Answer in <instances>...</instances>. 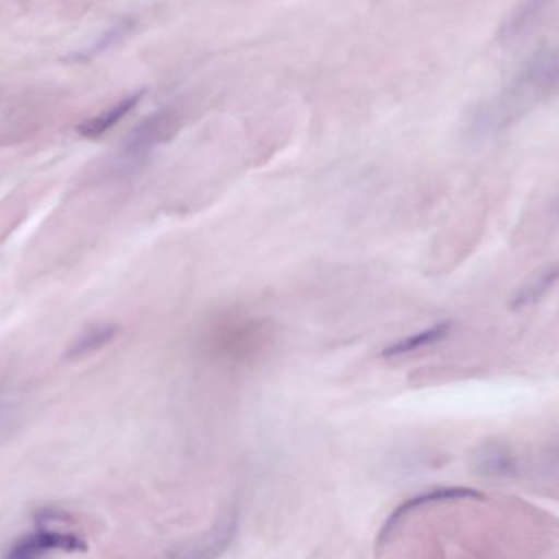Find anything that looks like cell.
Wrapping results in <instances>:
<instances>
[{
    "instance_id": "cell-9",
    "label": "cell",
    "mask_w": 559,
    "mask_h": 559,
    "mask_svg": "<svg viewBox=\"0 0 559 559\" xmlns=\"http://www.w3.org/2000/svg\"><path fill=\"white\" fill-rule=\"evenodd\" d=\"M238 532V513L231 509L230 512L222 516L221 522L214 526L207 538L195 543L188 551H182V556H218L231 545Z\"/></svg>"
},
{
    "instance_id": "cell-7",
    "label": "cell",
    "mask_w": 559,
    "mask_h": 559,
    "mask_svg": "<svg viewBox=\"0 0 559 559\" xmlns=\"http://www.w3.org/2000/svg\"><path fill=\"white\" fill-rule=\"evenodd\" d=\"M135 28L136 19L129 17V15H127V17L119 19L116 24L106 28L99 37L94 38L93 41L84 45L80 50L73 51V53L64 57V61L70 64L90 63V61L103 57L104 53L112 50V48L119 47L123 40H127V38L132 35V32L135 31Z\"/></svg>"
},
{
    "instance_id": "cell-10",
    "label": "cell",
    "mask_w": 559,
    "mask_h": 559,
    "mask_svg": "<svg viewBox=\"0 0 559 559\" xmlns=\"http://www.w3.org/2000/svg\"><path fill=\"white\" fill-rule=\"evenodd\" d=\"M119 335V326L116 323H96L87 326L84 332L74 338L67 352L68 359L86 358L93 353L100 352L114 342Z\"/></svg>"
},
{
    "instance_id": "cell-11",
    "label": "cell",
    "mask_w": 559,
    "mask_h": 559,
    "mask_svg": "<svg viewBox=\"0 0 559 559\" xmlns=\"http://www.w3.org/2000/svg\"><path fill=\"white\" fill-rule=\"evenodd\" d=\"M451 330H453V322H450V320L437 323V325L430 326V329L424 330V332L415 333V335L385 346L381 352V356H384V358H395V356L408 355V353L418 352V349L427 348V346L437 345V343H440L441 340L450 335Z\"/></svg>"
},
{
    "instance_id": "cell-2",
    "label": "cell",
    "mask_w": 559,
    "mask_h": 559,
    "mask_svg": "<svg viewBox=\"0 0 559 559\" xmlns=\"http://www.w3.org/2000/svg\"><path fill=\"white\" fill-rule=\"evenodd\" d=\"M178 127V112L168 107L143 119L120 145L110 163L109 175L116 179L130 178L145 168L156 150L173 139Z\"/></svg>"
},
{
    "instance_id": "cell-13",
    "label": "cell",
    "mask_w": 559,
    "mask_h": 559,
    "mask_svg": "<svg viewBox=\"0 0 559 559\" xmlns=\"http://www.w3.org/2000/svg\"><path fill=\"white\" fill-rule=\"evenodd\" d=\"M22 417L21 402L12 392L0 391V440L8 437Z\"/></svg>"
},
{
    "instance_id": "cell-1",
    "label": "cell",
    "mask_w": 559,
    "mask_h": 559,
    "mask_svg": "<svg viewBox=\"0 0 559 559\" xmlns=\"http://www.w3.org/2000/svg\"><path fill=\"white\" fill-rule=\"evenodd\" d=\"M558 76V51L539 48L497 96L471 110L464 123V142L479 148L502 135L555 93Z\"/></svg>"
},
{
    "instance_id": "cell-5",
    "label": "cell",
    "mask_w": 559,
    "mask_h": 559,
    "mask_svg": "<svg viewBox=\"0 0 559 559\" xmlns=\"http://www.w3.org/2000/svg\"><path fill=\"white\" fill-rule=\"evenodd\" d=\"M483 492L469 489V487H443V489L428 490V492L420 493V496L412 497V499L401 503V506L391 513V516H388L384 526L381 528V533H379L378 546L382 548V546L391 539V536L394 535L399 525H401L412 512H417V510L424 509V507L430 506V503L444 502V500L483 499Z\"/></svg>"
},
{
    "instance_id": "cell-8",
    "label": "cell",
    "mask_w": 559,
    "mask_h": 559,
    "mask_svg": "<svg viewBox=\"0 0 559 559\" xmlns=\"http://www.w3.org/2000/svg\"><path fill=\"white\" fill-rule=\"evenodd\" d=\"M143 97H145V91H136V93L129 94L119 103L112 104L109 109L84 120L78 127V132L90 140L100 139V136L109 133L114 127L119 126L126 117H129L139 107V104L142 103Z\"/></svg>"
},
{
    "instance_id": "cell-3",
    "label": "cell",
    "mask_w": 559,
    "mask_h": 559,
    "mask_svg": "<svg viewBox=\"0 0 559 559\" xmlns=\"http://www.w3.org/2000/svg\"><path fill=\"white\" fill-rule=\"evenodd\" d=\"M84 548H86V542L71 530L41 525L35 532L19 538L5 556L12 559H35L55 551L80 552Z\"/></svg>"
},
{
    "instance_id": "cell-12",
    "label": "cell",
    "mask_w": 559,
    "mask_h": 559,
    "mask_svg": "<svg viewBox=\"0 0 559 559\" xmlns=\"http://www.w3.org/2000/svg\"><path fill=\"white\" fill-rule=\"evenodd\" d=\"M556 277H558V267H546L542 273L536 274L535 277L523 284L512 297V309L520 310L532 304L538 302L552 286H555Z\"/></svg>"
},
{
    "instance_id": "cell-4",
    "label": "cell",
    "mask_w": 559,
    "mask_h": 559,
    "mask_svg": "<svg viewBox=\"0 0 559 559\" xmlns=\"http://www.w3.org/2000/svg\"><path fill=\"white\" fill-rule=\"evenodd\" d=\"M555 5L556 0H520L500 28V41L507 47L522 44L533 32L542 27Z\"/></svg>"
},
{
    "instance_id": "cell-6",
    "label": "cell",
    "mask_w": 559,
    "mask_h": 559,
    "mask_svg": "<svg viewBox=\"0 0 559 559\" xmlns=\"http://www.w3.org/2000/svg\"><path fill=\"white\" fill-rule=\"evenodd\" d=\"M473 466L474 471L486 479L507 480L519 474V461L512 448L497 440L486 441L477 448Z\"/></svg>"
}]
</instances>
